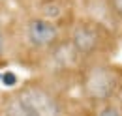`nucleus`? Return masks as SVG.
Returning a JSON list of instances; mask_svg holds the SVG:
<instances>
[{"instance_id":"nucleus-6","label":"nucleus","mask_w":122,"mask_h":116,"mask_svg":"<svg viewBox=\"0 0 122 116\" xmlns=\"http://www.w3.org/2000/svg\"><path fill=\"white\" fill-rule=\"evenodd\" d=\"M94 116H122V107L118 101H107L96 109Z\"/></svg>"},{"instance_id":"nucleus-4","label":"nucleus","mask_w":122,"mask_h":116,"mask_svg":"<svg viewBox=\"0 0 122 116\" xmlns=\"http://www.w3.org/2000/svg\"><path fill=\"white\" fill-rule=\"evenodd\" d=\"M25 39L32 49L47 53L58 41H62V30L56 23H51L34 15L25 24Z\"/></svg>"},{"instance_id":"nucleus-2","label":"nucleus","mask_w":122,"mask_h":116,"mask_svg":"<svg viewBox=\"0 0 122 116\" xmlns=\"http://www.w3.org/2000/svg\"><path fill=\"white\" fill-rule=\"evenodd\" d=\"M68 41L77 53V56L85 62V60L96 58L100 53L105 51L109 43V32L96 21L81 19L71 24Z\"/></svg>"},{"instance_id":"nucleus-7","label":"nucleus","mask_w":122,"mask_h":116,"mask_svg":"<svg viewBox=\"0 0 122 116\" xmlns=\"http://www.w3.org/2000/svg\"><path fill=\"white\" fill-rule=\"evenodd\" d=\"M109 8H111V11L122 21V0H109Z\"/></svg>"},{"instance_id":"nucleus-1","label":"nucleus","mask_w":122,"mask_h":116,"mask_svg":"<svg viewBox=\"0 0 122 116\" xmlns=\"http://www.w3.org/2000/svg\"><path fill=\"white\" fill-rule=\"evenodd\" d=\"M83 96L94 105L113 101L122 88V68L103 60L90 62L81 75Z\"/></svg>"},{"instance_id":"nucleus-9","label":"nucleus","mask_w":122,"mask_h":116,"mask_svg":"<svg viewBox=\"0 0 122 116\" xmlns=\"http://www.w3.org/2000/svg\"><path fill=\"white\" fill-rule=\"evenodd\" d=\"M81 116H94V114H90V112H86V114H81Z\"/></svg>"},{"instance_id":"nucleus-8","label":"nucleus","mask_w":122,"mask_h":116,"mask_svg":"<svg viewBox=\"0 0 122 116\" xmlns=\"http://www.w3.org/2000/svg\"><path fill=\"white\" fill-rule=\"evenodd\" d=\"M6 49H8V36H6V30L0 24V58L6 54Z\"/></svg>"},{"instance_id":"nucleus-5","label":"nucleus","mask_w":122,"mask_h":116,"mask_svg":"<svg viewBox=\"0 0 122 116\" xmlns=\"http://www.w3.org/2000/svg\"><path fill=\"white\" fill-rule=\"evenodd\" d=\"M66 6L62 4V0H41L38 4V17L56 23L60 26V21L66 17Z\"/></svg>"},{"instance_id":"nucleus-3","label":"nucleus","mask_w":122,"mask_h":116,"mask_svg":"<svg viewBox=\"0 0 122 116\" xmlns=\"http://www.w3.org/2000/svg\"><path fill=\"white\" fill-rule=\"evenodd\" d=\"M11 94L34 116H64V103L49 84L26 82Z\"/></svg>"}]
</instances>
